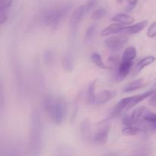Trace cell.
Segmentation results:
<instances>
[{
    "mask_svg": "<svg viewBox=\"0 0 156 156\" xmlns=\"http://www.w3.org/2000/svg\"><path fill=\"white\" fill-rule=\"evenodd\" d=\"M43 108L54 124L60 125L66 116V102L62 97L47 95L43 100Z\"/></svg>",
    "mask_w": 156,
    "mask_h": 156,
    "instance_id": "1",
    "label": "cell"
},
{
    "mask_svg": "<svg viewBox=\"0 0 156 156\" xmlns=\"http://www.w3.org/2000/svg\"><path fill=\"white\" fill-rule=\"evenodd\" d=\"M30 123L29 153L30 156H40L42 149V122L37 110L34 109L32 111Z\"/></svg>",
    "mask_w": 156,
    "mask_h": 156,
    "instance_id": "2",
    "label": "cell"
},
{
    "mask_svg": "<svg viewBox=\"0 0 156 156\" xmlns=\"http://www.w3.org/2000/svg\"><path fill=\"white\" fill-rule=\"evenodd\" d=\"M71 9L72 4L69 2L48 8L41 13L40 17L41 22L52 28H56L68 15Z\"/></svg>",
    "mask_w": 156,
    "mask_h": 156,
    "instance_id": "3",
    "label": "cell"
},
{
    "mask_svg": "<svg viewBox=\"0 0 156 156\" xmlns=\"http://www.w3.org/2000/svg\"><path fill=\"white\" fill-rule=\"evenodd\" d=\"M88 10H87L86 5H82L79 6L76 8L71 14L69 19V29H70V37H75L76 31H77V28L79 24L83 19L85 15L88 13Z\"/></svg>",
    "mask_w": 156,
    "mask_h": 156,
    "instance_id": "4",
    "label": "cell"
},
{
    "mask_svg": "<svg viewBox=\"0 0 156 156\" xmlns=\"http://www.w3.org/2000/svg\"><path fill=\"white\" fill-rule=\"evenodd\" d=\"M128 37L125 35H115L105 39V44L106 47L113 51L120 50L127 43Z\"/></svg>",
    "mask_w": 156,
    "mask_h": 156,
    "instance_id": "5",
    "label": "cell"
},
{
    "mask_svg": "<svg viewBox=\"0 0 156 156\" xmlns=\"http://www.w3.org/2000/svg\"><path fill=\"white\" fill-rule=\"evenodd\" d=\"M133 66V62H126V61H120V64L117 68H115V71L114 73V79L115 82H121L123 81L129 72L131 71V69Z\"/></svg>",
    "mask_w": 156,
    "mask_h": 156,
    "instance_id": "6",
    "label": "cell"
},
{
    "mask_svg": "<svg viewBox=\"0 0 156 156\" xmlns=\"http://www.w3.org/2000/svg\"><path fill=\"white\" fill-rule=\"evenodd\" d=\"M146 108L145 107H140L136 108L131 114L126 115L123 117V123L125 126H133L136 123H139L142 120L143 114L146 111Z\"/></svg>",
    "mask_w": 156,
    "mask_h": 156,
    "instance_id": "7",
    "label": "cell"
},
{
    "mask_svg": "<svg viewBox=\"0 0 156 156\" xmlns=\"http://www.w3.org/2000/svg\"><path fill=\"white\" fill-rule=\"evenodd\" d=\"M109 125L104 124L94 133V135L92 136L91 140L94 143L100 145V146L106 144L107 142L108 141V138H109Z\"/></svg>",
    "mask_w": 156,
    "mask_h": 156,
    "instance_id": "8",
    "label": "cell"
},
{
    "mask_svg": "<svg viewBox=\"0 0 156 156\" xmlns=\"http://www.w3.org/2000/svg\"><path fill=\"white\" fill-rule=\"evenodd\" d=\"M134 96H131V97H126L124 98L121 99V100L117 102V104H116L115 106L112 108L111 111V114H110V118H113V117H116L117 116L120 115L122 113V111L126 108L129 105V104L130 103L131 101L133 100Z\"/></svg>",
    "mask_w": 156,
    "mask_h": 156,
    "instance_id": "9",
    "label": "cell"
},
{
    "mask_svg": "<svg viewBox=\"0 0 156 156\" xmlns=\"http://www.w3.org/2000/svg\"><path fill=\"white\" fill-rule=\"evenodd\" d=\"M13 0H0V23L5 24L9 17V12Z\"/></svg>",
    "mask_w": 156,
    "mask_h": 156,
    "instance_id": "10",
    "label": "cell"
},
{
    "mask_svg": "<svg viewBox=\"0 0 156 156\" xmlns=\"http://www.w3.org/2000/svg\"><path fill=\"white\" fill-rule=\"evenodd\" d=\"M117 95V91H111V90H105L103 91H101L100 93L97 94L96 97L95 104L96 105H102L108 103L109 101L114 98Z\"/></svg>",
    "mask_w": 156,
    "mask_h": 156,
    "instance_id": "11",
    "label": "cell"
},
{
    "mask_svg": "<svg viewBox=\"0 0 156 156\" xmlns=\"http://www.w3.org/2000/svg\"><path fill=\"white\" fill-rule=\"evenodd\" d=\"M147 24L148 21H142L140 22L136 23V24H133V25L125 27V29L123 30V33L128 35L136 34H138L140 31H142L147 26Z\"/></svg>",
    "mask_w": 156,
    "mask_h": 156,
    "instance_id": "12",
    "label": "cell"
},
{
    "mask_svg": "<svg viewBox=\"0 0 156 156\" xmlns=\"http://www.w3.org/2000/svg\"><path fill=\"white\" fill-rule=\"evenodd\" d=\"M125 27L123 24H110L109 26L105 27L101 31V36H110L112 34H117L123 33Z\"/></svg>",
    "mask_w": 156,
    "mask_h": 156,
    "instance_id": "13",
    "label": "cell"
},
{
    "mask_svg": "<svg viewBox=\"0 0 156 156\" xmlns=\"http://www.w3.org/2000/svg\"><path fill=\"white\" fill-rule=\"evenodd\" d=\"M156 60V57L153 56H146V57L143 58L141 60H140L138 62V63L136 65L135 68L133 70V74L136 75L138 73H140L143 69H145L146 67L149 66V65L153 63Z\"/></svg>",
    "mask_w": 156,
    "mask_h": 156,
    "instance_id": "14",
    "label": "cell"
},
{
    "mask_svg": "<svg viewBox=\"0 0 156 156\" xmlns=\"http://www.w3.org/2000/svg\"><path fill=\"white\" fill-rule=\"evenodd\" d=\"M62 65L64 70L66 72H69V73H70V72H72L74 69V56H73V53H72L71 52H67V53L64 55V56L62 57Z\"/></svg>",
    "mask_w": 156,
    "mask_h": 156,
    "instance_id": "15",
    "label": "cell"
},
{
    "mask_svg": "<svg viewBox=\"0 0 156 156\" xmlns=\"http://www.w3.org/2000/svg\"><path fill=\"white\" fill-rule=\"evenodd\" d=\"M145 85H146V84H145L143 79H137L132 81L131 82H129V84H127V85L123 88V91L124 93L132 92V91L141 89V88H143Z\"/></svg>",
    "mask_w": 156,
    "mask_h": 156,
    "instance_id": "16",
    "label": "cell"
},
{
    "mask_svg": "<svg viewBox=\"0 0 156 156\" xmlns=\"http://www.w3.org/2000/svg\"><path fill=\"white\" fill-rule=\"evenodd\" d=\"M154 91H155L154 90H149V91L143 93V94H139V95L134 96L133 98V100L131 101V102L129 104V105L127 106V108H126V110L128 111V110L132 109L133 108H134V107L136 106L137 105H139L140 103H141V102L143 101H144L145 99H146L147 98L150 97V96L153 94Z\"/></svg>",
    "mask_w": 156,
    "mask_h": 156,
    "instance_id": "17",
    "label": "cell"
},
{
    "mask_svg": "<svg viewBox=\"0 0 156 156\" xmlns=\"http://www.w3.org/2000/svg\"><path fill=\"white\" fill-rule=\"evenodd\" d=\"M111 21H114L116 23H118V24H123V25H126V24H131L132 23H133L135 21V19H134L133 17L129 16V15H126V14L124 13H119L117 14L116 15L113 16L111 18Z\"/></svg>",
    "mask_w": 156,
    "mask_h": 156,
    "instance_id": "18",
    "label": "cell"
},
{
    "mask_svg": "<svg viewBox=\"0 0 156 156\" xmlns=\"http://www.w3.org/2000/svg\"><path fill=\"white\" fill-rule=\"evenodd\" d=\"M80 131L82 137L85 140H91L92 136H91V123H90L88 119H85L84 120H82L80 125Z\"/></svg>",
    "mask_w": 156,
    "mask_h": 156,
    "instance_id": "19",
    "label": "cell"
},
{
    "mask_svg": "<svg viewBox=\"0 0 156 156\" xmlns=\"http://www.w3.org/2000/svg\"><path fill=\"white\" fill-rule=\"evenodd\" d=\"M98 79H94V81L91 82L88 88L87 91V102L89 105H94L96 101L97 94L95 93L96 90V84H97Z\"/></svg>",
    "mask_w": 156,
    "mask_h": 156,
    "instance_id": "20",
    "label": "cell"
},
{
    "mask_svg": "<svg viewBox=\"0 0 156 156\" xmlns=\"http://www.w3.org/2000/svg\"><path fill=\"white\" fill-rule=\"evenodd\" d=\"M137 51L134 47H129L124 50L122 57V60L126 62H133V59L136 57Z\"/></svg>",
    "mask_w": 156,
    "mask_h": 156,
    "instance_id": "21",
    "label": "cell"
},
{
    "mask_svg": "<svg viewBox=\"0 0 156 156\" xmlns=\"http://www.w3.org/2000/svg\"><path fill=\"white\" fill-rule=\"evenodd\" d=\"M91 60L96 66L101 69H108V66H106V64L104 62L100 53H93L91 55Z\"/></svg>",
    "mask_w": 156,
    "mask_h": 156,
    "instance_id": "22",
    "label": "cell"
},
{
    "mask_svg": "<svg viewBox=\"0 0 156 156\" xmlns=\"http://www.w3.org/2000/svg\"><path fill=\"white\" fill-rule=\"evenodd\" d=\"M141 132V129L134 126H126L123 128L121 133L125 136H133Z\"/></svg>",
    "mask_w": 156,
    "mask_h": 156,
    "instance_id": "23",
    "label": "cell"
},
{
    "mask_svg": "<svg viewBox=\"0 0 156 156\" xmlns=\"http://www.w3.org/2000/svg\"><path fill=\"white\" fill-rule=\"evenodd\" d=\"M107 15V10L105 8H99V9H96L91 15V18L95 21H98V20L103 18L105 15Z\"/></svg>",
    "mask_w": 156,
    "mask_h": 156,
    "instance_id": "24",
    "label": "cell"
},
{
    "mask_svg": "<svg viewBox=\"0 0 156 156\" xmlns=\"http://www.w3.org/2000/svg\"><path fill=\"white\" fill-rule=\"evenodd\" d=\"M95 30H96L95 24H92V25H91L88 29H87L85 34V42H89V41H91V40H92V38L94 37V33H95Z\"/></svg>",
    "mask_w": 156,
    "mask_h": 156,
    "instance_id": "25",
    "label": "cell"
},
{
    "mask_svg": "<svg viewBox=\"0 0 156 156\" xmlns=\"http://www.w3.org/2000/svg\"><path fill=\"white\" fill-rule=\"evenodd\" d=\"M44 61L48 66H50L54 62V55L50 50H47V51L44 52Z\"/></svg>",
    "mask_w": 156,
    "mask_h": 156,
    "instance_id": "26",
    "label": "cell"
},
{
    "mask_svg": "<svg viewBox=\"0 0 156 156\" xmlns=\"http://www.w3.org/2000/svg\"><path fill=\"white\" fill-rule=\"evenodd\" d=\"M147 36L149 38H154L156 37V21L152 23L148 28Z\"/></svg>",
    "mask_w": 156,
    "mask_h": 156,
    "instance_id": "27",
    "label": "cell"
},
{
    "mask_svg": "<svg viewBox=\"0 0 156 156\" xmlns=\"http://www.w3.org/2000/svg\"><path fill=\"white\" fill-rule=\"evenodd\" d=\"M96 3H97V0H88V2L85 3V5H86L88 12H89L91 9H93V7L95 5Z\"/></svg>",
    "mask_w": 156,
    "mask_h": 156,
    "instance_id": "28",
    "label": "cell"
},
{
    "mask_svg": "<svg viewBox=\"0 0 156 156\" xmlns=\"http://www.w3.org/2000/svg\"><path fill=\"white\" fill-rule=\"evenodd\" d=\"M149 105L151 106L154 107V108H156V91H154L153 94L149 97Z\"/></svg>",
    "mask_w": 156,
    "mask_h": 156,
    "instance_id": "29",
    "label": "cell"
},
{
    "mask_svg": "<svg viewBox=\"0 0 156 156\" xmlns=\"http://www.w3.org/2000/svg\"><path fill=\"white\" fill-rule=\"evenodd\" d=\"M136 4H129L128 6H126V9H125V11L126 12H131L136 7Z\"/></svg>",
    "mask_w": 156,
    "mask_h": 156,
    "instance_id": "30",
    "label": "cell"
},
{
    "mask_svg": "<svg viewBox=\"0 0 156 156\" xmlns=\"http://www.w3.org/2000/svg\"><path fill=\"white\" fill-rule=\"evenodd\" d=\"M139 0H127L129 4H137V2Z\"/></svg>",
    "mask_w": 156,
    "mask_h": 156,
    "instance_id": "31",
    "label": "cell"
},
{
    "mask_svg": "<svg viewBox=\"0 0 156 156\" xmlns=\"http://www.w3.org/2000/svg\"><path fill=\"white\" fill-rule=\"evenodd\" d=\"M123 0H117V4H121L122 2H123Z\"/></svg>",
    "mask_w": 156,
    "mask_h": 156,
    "instance_id": "32",
    "label": "cell"
},
{
    "mask_svg": "<svg viewBox=\"0 0 156 156\" xmlns=\"http://www.w3.org/2000/svg\"><path fill=\"white\" fill-rule=\"evenodd\" d=\"M155 129H156V125H155Z\"/></svg>",
    "mask_w": 156,
    "mask_h": 156,
    "instance_id": "33",
    "label": "cell"
},
{
    "mask_svg": "<svg viewBox=\"0 0 156 156\" xmlns=\"http://www.w3.org/2000/svg\"><path fill=\"white\" fill-rule=\"evenodd\" d=\"M155 86H156V84H155Z\"/></svg>",
    "mask_w": 156,
    "mask_h": 156,
    "instance_id": "34",
    "label": "cell"
}]
</instances>
